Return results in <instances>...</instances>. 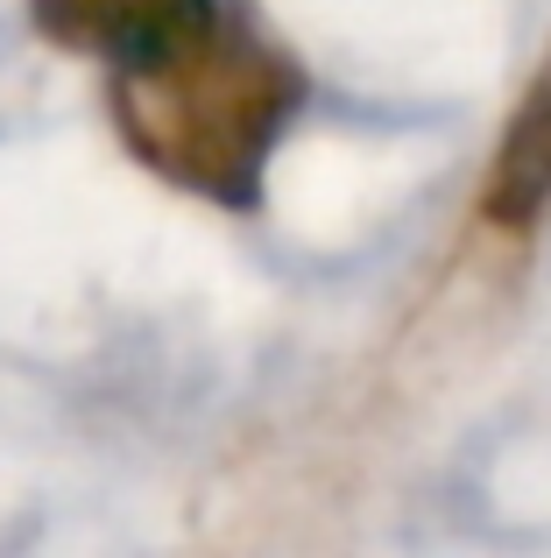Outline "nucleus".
<instances>
[{"mask_svg": "<svg viewBox=\"0 0 551 558\" xmlns=\"http://www.w3.org/2000/svg\"><path fill=\"white\" fill-rule=\"evenodd\" d=\"M107 107L149 178L248 213L304 107V64L241 0H220L170 50L107 71Z\"/></svg>", "mask_w": 551, "mask_h": 558, "instance_id": "1", "label": "nucleus"}, {"mask_svg": "<svg viewBox=\"0 0 551 558\" xmlns=\"http://www.w3.org/2000/svg\"><path fill=\"white\" fill-rule=\"evenodd\" d=\"M212 8L220 0H28V22L57 50L99 57L107 71H121L170 50L177 36H192Z\"/></svg>", "mask_w": 551, "mask_h": 558, "instance_id": "2", "label": "nucleus"}, {"mask_svg": "<svg viewBox=\"0 0 551 558\" xmlns=\"http://www.w3.org/2000/svg\"><path fill=\"white\" fill-rule=\"evenodd\" d=\"M544 205H551V71L524 93V107H516L510 135H502L495 170H488L481 213L495 219V227L524 233V227H538Z\"/></svg>", "mask_w": 551, "mask_h": 558, "instance_id": "3", "label": "nucleus"}]
</instances>
